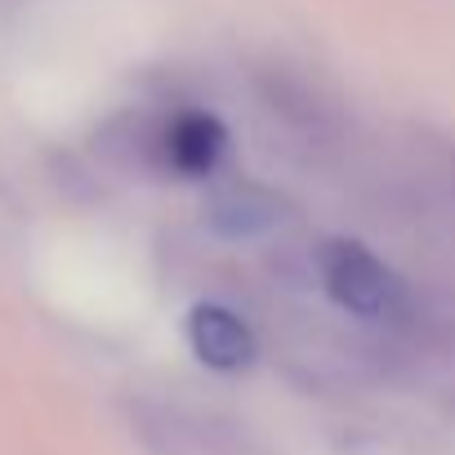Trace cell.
I'll list each match as a JSON object with an SVG mask.
<instances>
[{
    "label": "cell",
    "mask_w": 455,
    "mask_h": 455,
    "mask_svg": "<svg viewBox=\"0 0 455 455\" xmlns=\"http://www.w3.org/2000/svg\"><path fill=\"white\" fill-rule=\"evenodd\" d=\"M317 273H322L326 295H331L344 313H353V317H362V322L397 317L402 304H406L402 277H397L379 255H371L362 242H348V237L322 242V251H317Z\"/></svg>",
    "instance_id": "6da1fadb"
},
{
    "label": "cell",
    "mask_w": 455,
    "mask_h": 455,
    "mask_svg": "<svg viewBox=\"0 0 455 455\" xmlns=\"http://www.w3.org/2000/svg\"><path fill=\"white\" fill-rule=\"evenodd\" d=\"M205 219L228 242H255L291 219V205H286V196H277L259 183H233V188H219L210 196Z\"/></svg>",
    "instance_id": "7a4b0ae2"
},
{
    "label": "cell",
    "mask_w": 455,
    "mask_h": 455,
    "mask_svg": "<svg viewBox=\"0 0 455 455\" xmlns=\"http://www.w3.org/2000/svg\"><path fill=\"white\" fill-rule=\"evenodd\" d=\"M188 344L210 371H242L255 357V331L223 304H196L188 313Z\"/></svg>",
    "instance_id": "3957f363"
},
{
    "label": "cell",
    "mask_w": 455,
    "mask_h": 455,
    "mask_svg": "<svg viewBox=\"0 0 455 455\" xmlns=\"http://www.w3.org/2000/svg\"><path fill=\"white\" fill-rule=\"evenodd\" d=\"M228 148V130L219 116L210 112H179L165 130H161V156L174 174L183 179H201L219 165Z\"/></svg>",
    "instance_id": "277c9868"
},
{
    "label": "cell",
    "mask_w": 455,
    "mask_h": 455,
    "mask_svg": "<svg viewBox=\"0 0 455 455\" xmlns=\"http://www.w3.org/2000/svg\"><path fill=\"white\" fill-rule=\"evenodd\" d=\"M148 442L161 451V455H233V437H228V428L201 419V415H188V411H152L143 424Z\"/></svg>",
    "instance_id": "5b68a950"
}]
</instances>
